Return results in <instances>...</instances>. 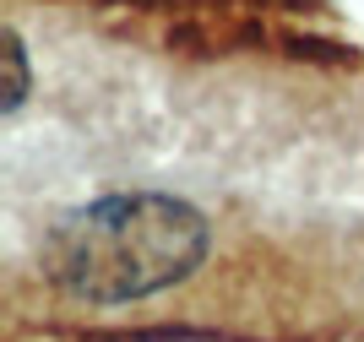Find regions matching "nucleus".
<instances>
[{"instance_id":"1","label":"nucleus","mask_w":364,"mask_h":342,"mask_svg":"<svg viewBox=\"0 0 364 342\" xmlns=\"http://www.w3.org/2000/svg\"><path fill=\"white\" fill-rule=\"evenodd\" d=\"M207 223L174 196H109L71 212L44 245V272L92 304L158 294L201 267Z\"/></svg>"},{"instance_id":"2","label":"nucleus","mask_w":364,"mask_h":342,"mask_svg":"<svg viewBox=\"0 0 364 342\" xmlns=\"http://www.w3.org/2000/svg\"><path fill=\"white\" fill-rule=\"evenodd\" d=\"M6 49H11V98H6V109H16L22 104V87H28V76H22V44L6 38Z\"/></svg>"}]
</instances>
